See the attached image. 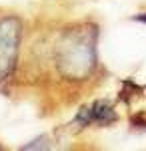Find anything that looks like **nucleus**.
<instances>
[{
	"label": "nucleus",
	"instance_id": "obj_3",
	"mask_svg": "<svg viewBox=\"0 0 146 151\" xmlns=\"http://www.w3.org/2000/svg\"><path fill=\"white\" fill-rule=\"evenodd\" d=\"M134 20H138V22H144V24H146V12H142V14H136Z\"/></svg>",
	"mask_w": 146,
	"mask_h": 151
},
{
	"label": "nucleus",
	"instance_id": "obj_2",
	"mask_svg": "<svg viewBox=\"0 0 146 151\" xmlns=\"http://www.w3.org/2000/svg\"><path fill=\"white\" fill-rule=\"evenodd\" d=\"M90 117H92V121H96L100 125H108V123L116 121V113H114L112 105H108L106 101H98L94 105L90 111Z\"/></svg>",
	"mask_w": 146,
	"mask_h": 151
},
{
	"label": "nucleus",
	"instance_id": "obj_1",
	"mask_svg": "<svg viewBox=\"0 0 146 151\" xmlns=\"http://www.w3.org/2000/svg\"><path fill=\"white\" fill-rule=\"evenodd\" d=\"M18 36H20V24L16 18H4L0 22V79H4L14 65Z\"/></svg>",
	"mask_w": 146,
	"mask_h": 151
}]
</instances>
